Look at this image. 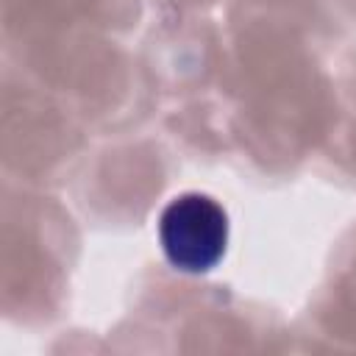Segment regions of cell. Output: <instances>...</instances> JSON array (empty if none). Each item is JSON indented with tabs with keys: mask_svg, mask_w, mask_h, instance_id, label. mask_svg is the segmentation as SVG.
I'll use <instances>...</instances> for the list:
<instances>
[{
	"mask_svg": "<svg viewBox=\"0 0 356 356\" xmlns=\"http://www.w3.org/2000/svg\"><path fill=\"white\" fill-rule=\"evenodd\" d=\"M159 239L178 270L203 273L220 261L228 242L225 211L206 195L189 192L175 197L159 222Z\"/></svg>",
	"mask_w": 356,
	"mask_h": 356,
	"instance_id": "6da1fadb",
	"label": "cell"
}]
</instances>
